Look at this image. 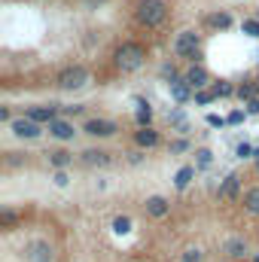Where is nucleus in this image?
<instances>
[{
  "label": "nucleus",
  "instance_id": "obj_1",
  "mask_svg": "<svg viewBox=\"0 0 259 262\" xmlns=\"http://www.w3.org/2000/svg\"><path fill=\"white\" fill-rule=\"evenodd\" d=\"M168 18V3L165 0H140L137 3V21L146 28H159Z\"/></svg>",
  "mask_w": 259,
  "mask_h": 262
},
{
  "label": "nucleus",
  "instance_id": "obj_2",
  "mask_svg": "<svg viewBox=\"0 0 259 262\" xmlns=\"http://www.w3.org/2000/svg\"><path fill=\"white\" fill-rule=\"evenodd\" d=\"M143 61H146V52H143L140 43H122V46L116 49V67L125 70V73L143 67Z\"/></svg>",
  "mask_w": 259,
  "mask_h": 262
},
{
  "label": "nucleus",
  "instance_id": "obj_3",
  "mask_svg": "<svg viewBox=\"0 0 259 262\" xmlns=\"http://www.w3.org/2000/svg\"><path fill=\"white\" fill-rule=\"evenodd\" d=\"M85 82H89V70H85V67H79V64L64 67V70L58 73V85H61L64 92H73V89H82Z\"/></svg>",
  "mask_w": 259,
  "mask_h": 262
},
{
  "label": "nucleus",
  "instance_id": "obj_4",
  "mask_svg": "<svg viewBox=\"0 0 259 262\" xmlns=\"http://www.w3.org/2000/svg\"><path fill=\"white\" fill-rule=\"evenodd\" d=\"M174 52L180 58H195V52H198V34L195 31H180L177 40H174Z\"/></svg>",
  "mask_w": 259,
  "mask_h": 262
},
{
  "label": "nucleus",
  "instance_id": "obj_5",
  "mask_svg": "<svg viewBox=\"0 0 259 262\" xmlns=\"http://www.w3.org/2000/svg\"><path fill=\"white\" fill-rule=\"evenodd\" d=\"M52 259H55V250L46 241H31L28 250H25V262H52Z\"/></svg>",
  "mask_w": 259,
  "mask_h": 262
},
{
  "label": "nucleus",
  "instance_id": "obj_6",
  "mask_svg": "<svg viewBox=\"0 0 259 262\" xmlns=\"http://www.w3.org/2000/svg\"><path fill=\"white\" fill-rule=\"evenodd\" d=\"M9 125H12V134H15V137H28V140L40 137V122H34V119H28V116L12 119Z\"/></svg>",
  "mask_w": 259,
  "mask_h": 262
},
{
  "label": "nucleus",
  "instance_id": "obj_7",
  "mask_svg": "<svg viewBox=\"0 0 259 262\" xmlns=\"http://www.w3.org/2000/svg\"><path fill=\"white\" fill-rule=\"evenodd\" d=\"M85 134H92V137H110V134H116V122H110V119H89L85 122Z\"/></svg>",
  "mask_w": 259,
  "mask_h": 262
},
{
  "label": "nucleus",
  "instance_id": "obj_8",
  "mask_svg": "<svg viewBox=\"0 0 259 262\" xmlns=\"http://www.w3.org/2000/svg\"><path fill=\"white\" fill-rule=\"evenodd\" d=\"M168 85H171V98H174V101L186 104V101L192 98V85H189L186 79H174V82H168Z\"/></svg>",
  "mask_w": 259,
  "mask_h": 262
},
{
  "label": "nucleus",
  "instance_id": "obj_9",
  "mask_svg": "<svg viewBox=\"0 0 259 262\" xmlns=\"http://www.w3.org/2000/svg\"><path fill=\"white\" fill-rule=\"evenodd\" d=\"M82 162L89 168H104V165H110V152H104V149H85L82 152Z\"/></svg>",
  "mask_w": 259,
  "mask_h": 262
},
{
  "label": "nucleus",
  "instance_id": "obj_10",
  "mask_svg": "<svg viewBox=\"0 0 259 262\" xmlns=\"http://www.w3.org/2000/svg\"><path fill=\"white\" fill-rule=\"evenodd\" d=\"M168 210H171V207H168V201H165L162 195H153V198H146V213H149V216H156V220H162V216H168Z\"/></svg>",
  "mask_w": 259,
  "mask_h": 262
},
{
  "label": "nucleus",
  "instance_id": "obj_11",
  "mask_svg": "<svg viewBox=\"0 0 259 262\" xmlns=\"http://www.w3.org/2000/svg\"><path fill=\"white\" fill-rule=\"evenodd\" d=\"M183 79H186L192 89H201V85H207V70H204L201 64H192L189 70H186V76H183Z\"/></svg>",
  "mask_w": 259,
  "mask_h": 262
},
{
  "label": "nucleus",
  "instance_id": "obj_12",
  "mask_svg": "<svg viewBox=\"0 0 259 262\" xmlns=\"http://www.w3.org/2000/svg\"><path fill=\"white\" fill-rule=\"evenodd\" d=\"M73 125H70V122H64V119H55V122H49V134H52V137H58V140H70V137H73Z\"/></svg>",
  "mask_w": 259,
  "mask_h": 262
},
{
  "label": "nucleus",
  "instance_id": "obj_13",
  "mask_svg": "<svg viewBox=\"0 0 259 262\" xmlns=\"http://www.w3.org/2000/svg\"><path fill=\"white\" fill-rule=\"evenodd\" d=\"M28 119H34V122H55V107H31L28 110Z\"/></svg>",
  "mask_w": 259,
  "mask_h": 262
},
{
  "label": "nucleus",
  "instance_id": "obj_14",
  "mask_svg": "<svg viewBox=\"0 0 259 262\" xmlns=\"http://www.w3.org/2000/svg\"><path fill=\"white\" fill-rule=\"evenodd\" d=\"M238 186H241V183H238V174H229V177L223 180V186H220V198H226V201L235 198L238 195Z\"/></svg>",
  "mask_w": 259,
  "mask_h": 262
},
{
  "label": "nucleus",
  "instance_id": "obj_15",
  "mask_svg": "<svg viewBox=\"0 0 259 262\" xmlns=\"http://www.w3.org/2000/svg\"><path fill=\"white\" fill-rule=\"evenodd\" d=\"M134 140H137V146H146V149H149V146H156V143H159V134L146 125V128H140L137 134H134Z\"/></svg>",
  "mask_w": 259,
  "mask_h": 262
},
{
  "label": "nucleus",
  "instance_id": "obj_16",
  "mask_svg": "<svg viewBox=\"0 0 259 262\" xmlns=\"http://www.w3.org/2000/svg\"><path fill=\"white\" fill-rule=\"evenodd\" d=\"M226 253H229L232 259H241V256L247 253V241H244V238H232V241L226 244Z\"/></svg>",
  "mask_w": 259,
  "mask_h": 262
},
{
  "label": "nucleus",
  "instance_id": "obj_17",
  "mask_svg": "<svg viewBox=\"0 0 259 262\" xmlns=\"http://www.w3.org/2000/svg\"><path fill=\"white\" fill-rule=\"evenodd\" d=\"M192 177H195V168H189V165H186V168H180V171H177L174 186H177V189H186V186L192 183Z\"/></svg>",
  "mask_w": 259,
  "mask_h": 262
},
{
  "label": "nucleus",
  "instance_id": "obj_18",
  "mask_svg": "<svg viewBox=\"0 0 259 262\" xmlns=\"http://www.w3.org/2000/svg\"><path fill=\"white\" fill-rule=\"evenodd\" d=\"M244 210H247V213H253V216H259V186H256V189H250V192L244 195Z\"/></svg>",
  "mask_w": 259,
  "mask_h": 262
},
{
  "label": "nucleus",
  "instance_id": "obj_19",
  "mask_svg": "<svg viewBox=\"0 0 259 262\" xmlns=\"http://www.w3.org/2000/svg\"><path fill=\"white\" fill-rule=\"evenodd\" d=\"M49 165H52V168H58V171H61V168H67V165H70V152H64V149L49 152Z\"/></svg>",
  "mask_w": 259,
  "mask_h": 262
},
{
  "label": "nucleus",
  "instance_id": "obj_20",
  "mask_svg": "<svg viewBox=\"0 0 259 262\" xmlns=\"http://www.w3.org/2000/svg\"><path fill=\"white\" fill-rule=\"evenodd\" d=\"M149 119H153L149 104H146V101H137V125H140V128H146V125H149Z\"/></svg>",
  "mask_w": 259,
  "mask_h": 262
},
{
  "label": "nucleus",
  "instance_id": "obj_21",
  "mask_svg": "<svg viewBox=\"0 0 259 262\" xmlns=\"http://www.w3.org/2000/svg\"><path fill=\"white\" fill-rule=\"evenodd\" d=\"M210 25L220 28V31H226V28L232 25V15H229V12H213V15H210Z\"/></svg>",
  "mask_w": 259,
  "mask_h": 262
},
{
  "label": "nucleus",
  "instance_id": "obj_22",
  "mask_svg": "<svg viewBox=\"0 0 259 262\" xmlns=\"http://www.w3.org/2000/svg\"><path fill=\"white\" fill-rule=\"evenodd\" d=\"M238 98H241V101H253V98H256V85H253V82H244V85L238 89Z\"/></svg>",
  "mask_w": 259,
  "mask_h": 262
},
{
  "label": "nucleus",
  "instance_id": "obj_23",
  "mask_svg": "<svg viewBox=\"0 0 259 262\" xmlns=\"http://www.w3.org/2000/svg\"><path fill=\"white\" fill-rule=\"evenodd\" d=\"M232 92H235V89H232L229 82H220V85H213V95H217V98H229Z\"/></svg>",
  "mask_w": 259,
  "mask_h": 262
},
{
  "label": "nucleus",
  "instance_id": "obj_24",
  "mask_svg": "<svg viewBox=\"0 0 259 262\" xmlns=\"http://www.w3.org/2000/svg\"><path fill=\"white\" fill-rule=\"evenodd\" d=\"M0 223H3V226H6V229H9V226H12V223H15V213H12V210H9V207H3V210H0Z\"/></svg>",
  "mask_w": 259,
  "mask_h": 262
},
{
  "label": "nucleus",
  "instance_id": "obj_25",
  "mask_svg": "<svg viewBox=\"0 0 259 262\" xmlns=\"http://www.w3.org/2000/svg\"><path fill=\"white\" fill-rule=\"evenodd\" d=\"M241 28H244V34H250V37H259V21H253V18H250V21H244Z\"/></svg>",
  "mask_w": 259,
  "mask_h": 262
},
{
  "label": "nucleus",
  "instance_id": "obj_26",
  "mask_svg": "<svg viewBox=\"0 0 259 262\" xmlns=\"http://www.w3.org/2000/svg\"><path fill=\"white\" fill-rule=\"evenodd\" d=\"M180 262H201V250H195V247H192V250H186Z\"/></svg>",
  "mask_w": 259,
  "mask_h": 262
},
{
  "label": "nucleus",
  "instance_id": "obj_27",
  "mask_svg": "<svg viewBox=\"0 0 259 262\" xmlns=\"http://www.w3.org/2000/svg\"><path fill=\"white\" fill-rule=\"evenodd\" d=\"M213 98H217L213 92H195V101H198V104H210Z\"/></svg>",
  "mask_w": 259,
  "mask_h": 262
},
{
  "label": "nucleus",
  "instance_id": "obj_28",
  "mask_svg": "<svg viewBox=\"0 0 259 262\" xmlns=\"http://www.w3.org/2000/svg\"><path fill=\"white\" fill-rule=\"evenodd\" d=\"M210 165V149H198V168H207Z\"/></svg>",
  "mask_w": 259,
  "mask_h": 262
},
{
  "label": "nucleus",
  "instance_id": "obj_29",
  "mask_svg": "<svg viewBox=\"0 0 259 262\" xmlns=\"http://www.w3.org/2000/svg\"><path fill=\"white\" fill-rule=\"evenodd\" d=\"M128 226H131V220H128V216H119V220L113 223V229H116V232H128Z\"/></svg>",
  "mask_w": 259,
  "mask_h": 262
},
{
  "label": "nucleus",
  "instance_id": "obj_30",
  "mask_svg": "<svg viewBox=\"0 0 259 262\" xmlns=\"http://www.w3.org/2000/svg\"><path fill=\"white\" fill-rule=\"evenodd\" d=\"M207 125L220 128V125H226V119H223V116H217V113H210V116H207Z\"/></svg>",
  "mask_w": 259,
  "mask_h": 262
},
{
  "label": "nucleus",
  "instance_id": "obj_31",
  "mask_svg": "<svg viewBox=\"0 0 259 262\" xmlns=\"http://www.w3.org/2000/svg\"><path fill=\"white\" fill-rule=\"evenodd\" d=\"M162 76L174 82V79H177V70H174V67H171V64H165V67H162Z\"/></svg>",
  "mask_w": 259,
  "mask_h": 262
},
{
  "label": "nucleus",
  "instance_id": "obj_32",
  "mask_svg": "<svg viewBox=\"0 0 259 262\" xmlns=\"http://www.w3.org/2000/svg\"><path fill=\"white\" fill-rule=\"evenodd\" d=\"M186 146H189V143H186V140H174V143H171V152H183V149H186Z\"/></svg>",
  "mask_w": 259,
  "mask_h": 262
},
{
  "label": "nucleus",
  "instance_id": "obj_33",
  "mask_svg": "<svg viewBox=\"0 0 259 262\" xmlns=\"http://www.w3.org/2000/svg\"><path fill=\"white\" fill-rule=\"evenodd\" d=\"M238 156H241V159H247V156H256V152H253L247 143H241V146H238Z\"/></svg>",
  "mask_w": 259,
  "mask_h": 262
},
{
  "label": "nucleus",
  "instance_id": "obj_34",
  "mask_svg": "<svg viewBox=\"0 0 259 262\" xmlns=\"http://www.w3.org/2000/svg\"><path fill=\"white\" fill-rule=\"evenodd\" d=\"M247 110H250V113H259V98H253V101H247Z\"/></svg>",
  "mask_w": 259,
  "mask_h": 262
},
{
  "label": "nucleus",
  "instance_id": "obj_35",
  "mask_svg": "<svg viewBox=\"0 0 259 262\" xmlns=\"http://www.w3.org/2000/svg\"><path fill=\"white\" fill-rule=\"evenodd\" d=\"M55 183H58V186H64V183H67V174H64V171H58V174H55Z\"/></svg>",
  "mask_w": 259,
  "mask_h": 262
},
{
  "label": "nucleus",
  "instance_id": "obj_36",
  "mask_svg": "<svg viewBox=\"0 0 259 262\" xmlns=\"http://www.w3.org/2000/svg\"><path fill=\"white\" fill-rule=\"evenodd\" d=\"M241 119H244V113H241V110H235V113L229 116V122H241Z\"/></svg>",
  "mask_w": 259,
  "mask_h": 262
},
{
  "label": "nucleus",
  "instance_id": "obj_37",
  "mask_svg": "<svg viewBox=\"0 0 259 262\" xmlns=\"http://www.w3.org/2000/svg\"><path fill=\"white\" fill-rule=\"evenodd\" d=\"M253 159H256V171H259V149H256V156H253Z\"/></svg>",
  "mask_w": 259,
  "mask_h": 262
},
{
  "label": "nucleus",
  "instance_id": "obj_38",
  "mask_svg": "<svg viewBox=\"0 0 259 262\" xmlns=\"http://www.w3.org/2000/svg\"><path fill=\"white\" fill-rule=\"evenodd\" d=\"M253 262H259V253H256V259H253Z\"/></svg>",
  "mask_w": 259,
  "mask_h": 262
}]
</instances>
